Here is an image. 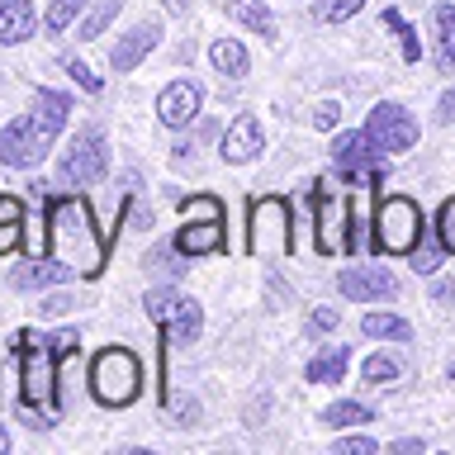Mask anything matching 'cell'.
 Segmentation results:
<instances>
[{
    "label": "cell",
    "instance_id": "6",
    "mask_svg": "<svg viewBox=\"0 0 455 455\" xmlns=\"http://www.w3.org/2000/svg\"><path fill=\"white\" fill-rule=\"evenodd\" d=\"M299 247L294 233H290V204L280 195L270 199H256L251 204V223H247V251L251 256H290Z\"/></svg>",
    "mask_w": 455,
    "mask_h": 455
},
{
    "label": "cell",
    "instance_id": "3",
    "mask_svg": "<svg viewBox=\"0 0 455 455\" xmlns=\"http://www.w3.org/2000/svg\"><path fill=\"white\" fill-rule=\"evenodd\" d=\"M91 394L105 408H128L142 394V365L128 347H105L91 361Z\"/></svg>",
    "mask_w": 455,
    "mask_h": 455
},
{
    "label": "cell",
    "instance_id": "28",
    "mask_svg": "<svg viewBox=\"0 0 455 455\" xmlns=\"http://www.w3.org/2000/svg\"><path fill=\"white\" fill-rule=\"evenodd\" d=\"M180 213H185V219H228V209H223L219 195H190V199H180Z\"/></svg>",
    "mask_w": 455,
    "mask_h": 455
},
{
    "label": "cell",
    "instance_id": "33",
    "mask_svg": "<svg viewBox=\"0 0 455 455\" xmlns=\"http://www.w3.org/2000/svg\"><path fill=\"white\" fill-rule=\"evenodd\" d=\"M62 67H67V76H71V81H76V85H81V91H85V95H100V91H105V81H100V76H95V71H91V67H85V62H76V57H67V62H62Z\"/></svg>",
    "mask_w": 455,
    "mask_h": 455
},
{
    "label": "cell",
    "instance_id": "1",
    "mask_svg": "<svg viewBox=\"0 0 455 455\" xmlns=\"http://www.w3.org/2000/svg\"><path fill=\"white\" fill-rule=\"evenodd\" d=\"M109 247H114V237L95 233V219H91V209H85V199L62 195L48 204V256L67 261L71 270H81V275H100Z\"/></svg>",
    "mask_w": 455,
    "mask_h": 455
},
{
    "label": "cell",
    "instance_id": "38",
    "mask_svg": "<svg viewBox=\"0 0 455 455\" xmlns=\"http://www.w3.org/2000/svg\"><path fill=\"white\" fill-rule=\"evenodd\" d=\"M71 304H76V299H71V294H48V299H43V313H48V318H57V313H67Z\"/></svg>",
    "mask_w": 455,
    "mask_h": 455
},
{
    "label": "cell",
    "instance_id": "5",
    "mask_svg": "<svg viewBox=\"0 0 455 455\" xmlns=\"http://www.w3.org/2000/svg\"><path fill=\"white\" fill-rule=\"evenodd\" d=\"M422 233H427V223H422V204H418V199L389 195V199L375 209V247H379V251L408 256V251H418Z\"/></svg>",
    "mask_w": 455,
    "mask_h": 455
},
{
    "label": "cell",
    "instance_id": "27",
    "mask_svg": "<svg viewBox=\"0 0 455 455\" xmlns=\"http://www.w3.org/2000/svg\"><path fill=\"white\" fill-rule=\"evenodd\" d=\"M361 375H365V384H375V389H379V384H394L398 375H403V365H398L394 355H370V361L361 365Z\"/></svg>",
    "mask_w": 455,
    "mask_h": 455
},
{
    "label": "cell",
    "instance_id": "11",
    "mask_svg": "<svg viewBox=\"0 0 455 455\" xmlns=\"http://www.w3.org/2000/svg\"><path fill=\"white\" fill-rule=\"evenodd\" d=\"M313 209H318V251L323 256H332V251H347V213H351V204H347V195H337L327 180H318L313 185Z\"/></svg>",
    "mask_w": 455,
    "mask_h": 455
},
{
    "label": "cell",
    "instance_id": "26",
    "mask_svg": "<svg viewBox=\"0 0 455 455\" xmlns=\"http://www.w3.org/2000/svg\"><path fill=\"white\" fill-rule=\"evenodd\" d=\"M81 10H85V0H52V5H48V20H43V24H48V34H67V28L76 24Z\"/></svg>",
    "mask_w": 455,
    "mask_h": 455
},
{
    "label": "cell",
    "instance_id": "30",
    "mask_svg": "<svg viewBox=\"0 0 455 455\" xmlns=\"http://www.w3.org/2000/svg\"><path fill=\"white\" fill-rule=\"evenodd\" d=\"M180 247H152L148 251V270H162L166 280H176V275H185V261H180Z\"/></svg>",
    "mask_w": 455,
    "mask_h": 455
},
{
    "label": "cell",
    "instance_id": "18",
    "mask_svg": "<svg viewBox=\"0 0 455 455\" xmlns=\"http://www.w3.org/2000/svg\"><path fill=\"white\" fill-rule=\"evenodd\" d=\"M34 24H38V14L28 0H0V43L34 38Z\"/></svg>",
    "mask_w": 455,
    "mask_h": 455
},
{
    "label": "cell",
    "instance_id": "41",
    "mask_svg": "<svg viewBox=\"0 0 455 455\" xmlns=\"http://www.w3.org/2000/svg\"><path fill=\"white\" fill-rule=\"evenodd\" d=\"M0 219H24V204L14 195H0Z\"/></svg>",
    "mask_w": 455,
    "mask_h": 455
},
{
    "label": "cell",
    "instance_id": "35",
    "mask_svg": "<svg viewBox=\"0 0 455 455\" xmlns=\"http://www.w3.org/2000/svg\"><path fill=\"white\" fill-rule=\"evenodd\" d=\"M337 323H341V313H337V308H313V318H308V332H313V337H323V332H332Z\"/></svg>",
    "mask_w": 455,
    "mask_h": 455
},
{
    "label": "cell",
    "instance_id": "14",
    "mask_svg": "<svg viewBox=\"0 0 455 455\" xmlns=\"http://www.w3.org/2000/svg\"><path fill=\"white\" fill-rule=\"evenodd\" d=\"M199 105H204V91L195 81H171L162 95H156V119L166 128H185L190 119H199Z\"/></svg>",
    "mask_w": 455,
    "mask_h": 455
},
{
    "label": "cell",
    "instance_id": "2",
    "mask_svg": "<svg viewBox=\"0 0 455 455\" xmlns=\"http://www.w3.org/2000/svg\"><path fill=\"white\" fill-rule=\"evenodd\" d=\"M67 114H71V100L62 91H38L34 109H28L24 119L0 128V162L5 166H38L43 156L52 152Z\"/></svg>",
    "mask_w": 455,
    "mask_h": 455
},
{
    "label": "cell",
    "instance_id": "20",
    "mask_svg": "<svg viewBox=\"0 0 455 455\" xmlns=\"http://www.w3.org/2000/svg\"><path fill=\"white\" fill-rule=\"evenodd\" d=\"M228 14H233L237 24H247L251 34H261V38H275V14L266 10V0H223Z\"/></svg>",
    "mask_w": 455,
    "mask_h": 455
},
{
    "label": "cell",
    "instance_id": "4",
    "mask_svg": "<svg viewBox=\"0 0 455 455\" xmlns=\"http://www.w3.org/2000/svg\"><path fill=\"white\" fill-rule=\"evenodd\" d=\"M14 351H20V365H24V403L28 408H48L52 394H57V361L62 351L52 347V332L48 337H34V332H14Z\"/></svg>",
    "mask_w": 455,
    "mask_h": 455
},
{
    "label": "cell",
    "instance_id": "22",
    "mask_svg": "<svg viewBox=\"0 0 455 455\" xmlns=\"http://www.w3.org/2000/svg\"><path fill=\"white\" fill-rule=\"evenodd\" d=\"M379 412L375 408H365V403H355V398H341V403H327L323 408V422L327 427H365V422H375Z\"/></svg>",
    "mask_w": 455,
    "mask_h": 455
},
{
    "label": "cell",
    "instance_id": "8",
    "mask_svg": "<svg viewBox=\"0 0 455 455\" xmlns=\"http://www.w3.org/2000/svg\"><path fill=\"white\" fill-rule=\"evenodd\" d=\"M105 171H109L105 133H100V128H81L76 142H71L67 156H62V180L76 185V190H85V185L105 180Z\"/></svg>",
    "mask_w": 455,
    "mask_h": 455
},
{
    "label": "cell",
    "instance_id": "19",
    "mask_svg": "<svg viewBox=\"0 0 455 455\" xmlns=\"http://www.w3.org/2000/svg\"><path fill=\"white\" fill-rule=\"evenodd\" d=\"M432 24H436V67L441 76H455V5H436Z\"/></svg>",
    "mask_w": 455,
    "mask_h": 455
},
{
    "label": "cell",
    "instance_id": "25",
    "mask_svg": "<svg viewBox=\"0 0 455 455\" xmlns=\"http://www.w3.org/2000/svg\"><path fill=\"white\" fill-rule=\"evenodd\" d=\"M384 24H389L394 34H398V48H403V62H418V57H422L418 28H412V24H408L403 14H398V10H384Z\"/></svg>",
    "mask_w": 455,
    "mask_h": 455
},
{
    "label": "cell",
    "instance_id": "36",
    "mask_svg": "<svg viewBox=\"0 0 455 455\" xmlns=\"http://www.w3.org/2000/svg\"><path fill=\"white\" fill-rule=\"evenodd\" d=\"M341 124V105H332V100H323L318 109H313V128H337Z\"/></svg>",
    "mask_w": 455,
    "mask_h": 455
},
{
    "label": "cell",
    "instance_id": "12",
    "mask_svg": "<svg viewBox=\"0 0 455 455\" xmlns=\"http://www.w3.org/2000/svg\"><path fill=\"white\" fill-rule=\"evenodd\" d=\"M261 152H266L261 119H256V114H237V119L228 124L223 142H219V156H223V162H233V166H242V162H256Z\"/></svg>",
    "mask_w": 455,
    "mask_h": 455
},
{
    "label": "cell",
    "instance_id": "17",
    "mask_svg": "<svg viewBox=\"0 0 455 455\" xmlns=\"http://www.w3.org/2000/svg\"><path fill=\"white\" fill-rule=\"evenodd\" d=\"M71 275H76V270H71L67 261H57V256H48V261L28 256V266L10 270V284H14V290H48V284H67Z\"/></svg>",
    "mask_w": 455,
    "mask_h": 455
},
{
    "label": "cell",
    "instance_id": "45",
    "mask_svg": "<svg viewBox=\"0 0 455 455\" xmlns=\"http://www.w3.org/2000/svg\"><path fill=\"white\" fill-rule=\"evenodd\" d=\"M5 451H10V432L0 427V455H5Z\"/></svg>",
    "mask_w": 455,
    "mask_h": 455
},
{
    "label": "cell",
    "instance_id": "34",
    "mask_svg": "<svg viewBox=\"0 0 455 455\" xmlns=\"http://www.w3.org/2000/svg\"><path fill=\"white\" fill-rule=\"evenodd\" d=\"M337 455H379V446L370 436H341L337 441Z\"/></svg>",
    "mask_w": 455,
    "mask_h": 455
},
{
    "label": "cell",
    "instance_id": "23",
    "mask_svg": "<svg viewBox=\"0 0 455 455\" xmlns=\"http://www.w3.org/2000/svg\"><path fill=\"white\" fill-rule=\"evenodd\" d=\"M361 332L365 337H379V341H408L412 327L403 318H394V313H365L361 318Z\"/></svg>",
    "mask_w": 455,
    "mask_h": 455
},
{
    "label": "cell",
    "instance_id": "9",
    "mask_svg": "<svg viewBox=\"0 0 455 455\" xmlns=\"http://www.w3.org/2000/svg\"><path fill=\"white\" fill-rule=\"evenodd\" d=\"M365 133L375 138V148L379 152H408V148H418V119L403 109V105H394V100H379L375 109L365 114Z\"/></svg>",
    "mask_w": 455,
    "mask_h": 455
},
{
    "label": "cell",
    "instance_id": "21",
    "mask_svg": "<svg viewBox=\"0 0 455 455\" xmlns=\"http://www.w3.org/2000/svg\"><path fill=\"white\" fill-rule=\"evenodd\" d=\"M347 361H351L347 347H327L323 355H313V361H308L304 379H308V384H337L341 375H347Z\"/></svg>",
    "mask_w": 455,
    "mask_h": 455
},
{
    "label": "cell",
    "instance_id": "32",
    "mask_svg": "<svg viewBox=\"0 0 455 455\" xmlns=\"http://www.w3.org/2000/svg\"><path fill=\"white\" fill-rule=\"evenodd\" d=\"M436 237H441V251H451L455 256V195L441 204V213H436Z\"/></svg>",
    "mask_w": 455,
    "mask_h": 455
},
{
    "label": "cell",
    "instance_id": "16",
    "mask_svg": "<svg viewBox=\"0 0 455 455\" xmlns=\"http://www.w3.org/2000/svg\"><path fill=\"white\" fill-rule=\"evenodd\" d=\"M228 219H185V228L176 233V247L185 256H213L228 247Z\"/></svg>",
    "mask_w": 455,
    "mask_h": 455
},
{
    "label": "cell",
    "instance_id": "15",
    "mask_svg": "<svg viewBox=\"0 0 455 455\" xmlns=\"http://www.w3.org/2000/svg\"><path fill=\"white\" fill-rule=\"evenodd\" d=\"M156 43H162V24H156V20L133 24V28H128V34L109 48V67H114V71H133L142 57L156 48Z\"/></svg>",
    "mask_w": 455,
    "mask_h": 455
},
{
    "label": "cell",
    "instance_id": "7",
    "mask_svg": "<svg viewBox=\"0 0 455 455\" xmlns=\"http://www.w3.org/2000/svg\"><path fill=\"white\" fill-rule=\"evenodd\" d=\"M142 308H148V318L156 327H166V337H176V341H190L199 337V327H204V308L195 304V299H185L176 290H152L148 299H142Z\"/></svg>",
    "mask_w": 455,
    "mask_h": 455
},
{
    "label": "cell",
    "instance_id": "43",
    "mask_svg": "<svg viewBox=\"0 0 455 455\" xmlns=\"http://www.w3.org/2000/svg\"><path fill=\"white\" fill-rule=\"evenodd\" d=\"M195 412H199V403H195V398H185V403L176 408V422H195Z\"/></svg>",
    "mask_w": 455,
    "mask_h": 455
},
{
    "label": "cell",
    "instance_id": "46",
    "mask_svg": "<svg viewBox=\"0 0 455 455\" xmlns=\"http://www.w3.org/2000/svg\"><path fill=\"white\" fill-rule=\"evenodd\" d=\"M451 384H455V361H451Z\"/></svg>",
    "mask_w": 455,
    "mask_h": 455
},
{
    "label": "cell",
    "instance_id": "40",
    "mask_svg": "<svg viewBox=\"0 0 455 455\" xmlns=\"http://www.w3.org/2000/svg\"><path fill=\"white\" fill-rule=\"evenodd\" d=\"M432 299H436V304H455V280H436L432 284Z\"/></svg>",
    "mask_w": 455,
    "mask_h": 455
},
{
    "label": "cell",
    "instance_id": "31",
    "mask_svg": "<svg viewBox=\"0 0 455 455\" xmlns=\"http://www.w3.org/2000/svg\"><path fill=\"white\" fill-rule=\"evenodd\" d=\"M365 0H323L318 10H313V20H323V24H341V20H351L355 10H361Z\"/></svg>",
    "mask_w": 455,
    "mask_h": 455
},
{
    "label": "cell",
    "instance_id": "39",
    "mask_svg": "<svg viewBox=\"0 0 455 455\" xmlns=\"http://www.w3.org/2000/svg\"><path fill=\"white\" fill-rule=\"evenodd\" d=\"M436 119H441V124H455V85H451L446 95H441V105H436Z\"/></svg>",
    "mask_w": 455,
    "mask_h": 455
},
{
    "label": "cell",
    "instance_id": "10",
    "mask_svg": "<svg viewBox=\"0 0 455 455\" xmlns=\"http://www.w3.org/2000/svg\"><path fill=\"white\" fill-rule=\"evenodd\" d=\"M332 162H337V171L347 180L379 185L384 176H389V166H384V156H379V148H375V138H370V133H337Z\"/></svg>",
    "mask_w": 455,
    "mask_h": 455
},
{
    "label": "cell",
    "instance_id": "24",
    "mask_svg": "<svg viewBox=\"0 0 455 455\" xmlns=\"http://www.w3.org/2000/svg\"><path fill=\"white\" fill-rule=\"evenodd\" d=\"M213 67L223 71V76H247V48H242L237 38H219L213 43Z\"/></svg>",
    "mask_w": 455,
    "mask_h": 455
},
{
    "label": "cell",
    "instance_id": "13",
    "mask_svg": "<svg viewBox=\"0 0 455 455\" xmlns=\"http://www.w3.org/2000/svg\"><path fill=\"white\" fill-rule=\"evenodd\" d=\"M341 294L355 299V304H370V299H394L398 294V280L389 275L384 266H347L337 275Z\"/></svg>",
    "mask_w": 455,
    "mask_h": 455
},
{
    "label": "cell",
    "instance_id": "37",
    "mask_svg": "<svg viewBox=\"0 0 455 455\" xmlns=\"http://www.w3.org/2000/svg\"><path fill=\"white\" fill-rule=\"evenodd\" d=\"M20 247V219H0V256Z\"/></svg>",
    "mask_w": 455,
    "mask_h": 455
},
{
    "label": "cell",
    "instance_id": "29",
    "mask_svg": "<svg viewBox=\"0 0 455 455\" xmlns=\"http://www.w3.org/2000/svg\"><path fill=\"white\" fill-rule=\"evenodd\" d=\"M119 5H124V0H100V5H95L91 14H85L81 38H100V34H105V28L114 24V14H119Z\"/></svg>",
    "mask_w": 455,
    "mask_h": 455
},
{
    "label": "cell",
    "instance_id": "44",
    "mask_svg": "<svg viewBox=\"0 0 455 455\" xmlns=\"http://www.w3.org/2000/svg\"><path fill=\"white\" fill-rule=\"evenodd\" d=\"M185 5H190V0H166V10H171V14H185Z\"/></svg>",
    "mask_w": 455,
    "mask_h": 455
},
{
    "label": "cell",
    "instance_id": "42",
    "mask_svg": "<svg viewBox=\"0 0 455 455\" xmlns=\"http://www.w3.org/2000/svg\"><path fill=\"white\" fill-rule=\"evenodd\" d=\"M394 455H422V436H403V441H394Z\"/></svg>",
    "mask_w": 455,
    "mask_h": 455
}]
</instances>
